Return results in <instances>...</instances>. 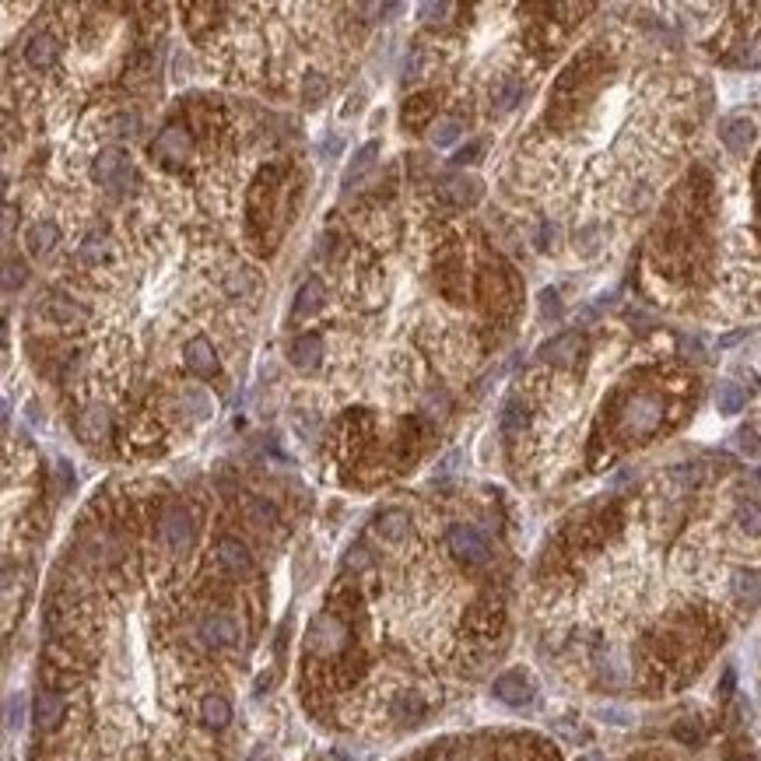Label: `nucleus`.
I'll return each mask as SVG.
<instances>
[{"label":"nucleus","instance_id":"obj_16","mask_svg":"<svg viewBox=\"0 0 761 761\" xmlns=\"http://www.w3.org/2000/svg\"><path fill=\"white\" fill-rule=\"evenodd\" d=\"M291 366L295 368H316L323 358V337L319 334H302L291 341Z\"/></svg>","mask_w":761,"mask_h":761},{"label":"nucleus","instance_id":"obj_28","mask_svg":"<svg viewBox=\"0 0 761 761\" xmlns=\"http://www.w3.org/2000/svg\"><path fill=\"white\" fill-rule=\"evenodd\" d=\"M523 424H526L523 407H520V400L512 396V400L505 404V411H502V432H505V435H520V432H523Z\"/></svg>","mask_w":761,"mask_h":761},{"label":"nucleus","instance_id":"obj_21","mask_svg":"<svg viewBox=\"0 0 761 761\" xmlns=\"http://www.w3.org/2000/svg\"><path fill=\"white\" fill-rule=\"evenodd\" d=\"M200 719H204V727H210V730H225V727L232 723V706H229V698H225V695H208V698L200 702Z\"/></svg>","mask_w":761,"mask_h":761},{"label":"nucleus","instance_id":"obj_22","mask_svg":"<svg viewBox=\"0 0 761 761\" xmlns=\"http://www.w3.org/2000/svg\"><path fill=\"white\" fill-rule=\"evenodd\" d=\"M446 197L453 204H460V208L477 204V197H481V180H473V176H453V180H446Z\"/></svg>","mask_w":761,"mask_h":761},{"label":"nucleus","instance_id":"obj_27","mask_svg":"<svg viewBox=\"0 0 761 761\" xmlns=\"http://www.w3.org/2000/svg\"><path fill=\"white\" fill-rule=\"evenodd\" d=\"M330 95V81L323 78V74H316V71H309L306 78H302V99L309 105H316V102H323Z\"/></svg>","mask_w":761,"mask_h":761},{"label":"nucleus","instance_id":"obj_25","mask_svg":"<svg viewBox=\"0 0 761 761\" xmlns=\"http://www.w3.org/2000/svg\"><path fill=\"white\" fill-rule=\"evenodd\" d=\"M394 719H400V723H421L424 719V698L415 695V691H404L394 702Z\"/></svg>","mask_w":761,"mask_h":761},{"label":"nucleus","instance_id":"obj_24","mask_svg":"<svg viewBox=\"0 0 761 761\" xmlns=\"http://www.w3.org/2000/svg\"><path fill=\"white\" fill-rule=\"evenodd\" d=\"M327 306V291H323V285L319 281H306L302 285V291H298V302H295V313L298 316H316L319 309Z\"/></svg>","mask_w":761,"mask_h":761},{"label":"nucleus","instance_id":"obj_8","mask_svg":"<svg viewBox=\"0 0 761 761\" xmlns=\"http://www.w3.org/2000/svg\"><path fill=\"white\" fill-rule=\"evenodd\" d=\"M492 691H495V698H499V702L512 706V709H520V706H526V702L533 698V681L526 678L523 670H505L502 678H495Z\"/></svg>","mask_w":761,"mask_h":761},{"label":"nucleus","instance_id":"obj_6","mask_svg":"<svg viewBox=\"0 0 761 761\" xmlns=\"http://www.w3.org/2000/svg\"><path fill=\"white\" fill-rule=\"evenodd\" d=\"M39 313L46 316V323H53V327H74V323H81V319L88 316V309H84L81 302H74L71 295L50 291V295H43Z\"/></svg>","mask_w":761,"mask_h":761},{"label":"nucleus","instance_id":"obj_15","mask_svg":"<svg viewBox=\"0 0 761 761\" xmlns=\"http://www.w3.org/2000/svg\"><path fill=\"white\" fill-rule=\"evenodd\" d=\"M372 530L383 537V541H404L407 533H411V516L404 512V509H383L379 516H376V523H372Z\"/></svg>","mask_w":761,"mask_h":761},{"label":"nucleus","instance_id":"obj_36","mask_svg":"<svg viewBox=\"0 0 761 761\" xmlns=\"http://www.w3.org/2000/svg\"><path fill=\"white\" fill-rule=\"evenodd\" d=\"M541 298H544V313H558V295L554 291H544Z\"/></svg>","mask_w":761,"mask_h":761},{"label":"nucleus","instance_id":"obj_12","mask_svg":"<svg viewBox=\"0 0 761 761\" xmlns=\"http://www.w3.org/2000/svg\"><path fill=\"white\" fill-rule=\"evenodd\" d=\"M63 716H67V702H63V695H56V691H39V695H35L32 719H35V727H39V730H56Z\"/></svg>","mask_w":761,"mask_h":761},{"label":"nucleus","instance_id":"obj_7","mask_svg":"<svg viewBox=\"0 0 761 761\" xmlns=\"http://www.w3.org/2000/svg\"><path fill=\"white\" fill-rule=\"evenodd\" d=\"M344 642H347V629L334 614H319L309 629V649L313 653H337Z\"/></svg>","mask_w":761,"mask_h":761},{"label":"nucleus","instance_id":"obj_31","mask_svg":"<svg viewBox=\"0 0 761 761\" xmlns=\"http://www.w3.org/2000/svg\"><path fill=\"white\" fill-rule=\"evenodd\" d=\"M25 716V698L22 695H7V730H18Z\"/></svg>","mask_w":761,"mask_h":761},{"label":"nucleus","instance_id":"obj_2","mask_svg":"<svg viewBox=\"0 0 761 761\" xmlns=\"http://www.w3.org/2000/svg\"><path fill=\"white\" fill-rule=\"evenodd\" d=\"M446 544L456 561L463 565H488L492 561V544L488 537L471 523H453L446 533Z\"/></svg>","mask_w":761,"mask_h":761},{"label":"nucleus","instance_id":"obj_5","mask_svg":"<svg viewBox=\"0 0 761 761\" xmlns=\"http://www.w3.org/2000/svg\"><path fill=\"white\" fill-rule=\"evenodd\" d=\"M197 635L214 649H225V646H236L239 642V621L232 614H225V610H208L197 621Z\"/></svg>","mask_w":761,"mask_h":761},{"label":"nucleus","instance_id":"obj_13","mask_svg":"<svg viewBox=\"0 0 761 761\" xmlns=\"http://www.w3.org/2000/svg\"><path fill=\"white\" fill-rule=\"evenodd\" d=\"M78 435L84 439V443H102L105 435H109V411H105L102 404H92V407H84L78 415Z\"/></svg>","mask_w":761,"mask_h":761},{"label":"nucleus","instance_id":"obj_18","mask_svg":"<svg viewBox=\"0 0 761 761\" xmlns=\"http://www.w3.org/2000/svg\"><path fill=\"white\" fill-rule=\"evenodd\" d=\"M579 351H582V337L579 334H561V337H554L551 344L541 347V355L548 362H554V366H572L579 358Z\"/></svg>","mask_w":761,"mask_h":761},{"label":"nucleus","instance_id":"obj_4","mask_svg":"<svg viewBox=\"0 0 761 761\" xmlns=\"http://www.w3.org/2000/svg\"><path fill=\"white\" fill-rule=\"evenodd\" d=\"M131 155L123 148H102L95 161H92V180L99 186H109V190H120L131 180Z\"/></svg>","mask_w":761,"mask_h":761},{"label":"nucleus","instance_id":"obj_19","mask_svg":"<svg viewBox=\"0 0 761 761\" xmlns=\"http://www.w3.org/2000/svg\"><path fill=\"white\" fill-rule=\"evenodd\" d=\"M56 242H60V229H56L53 221H35V225L25 232V246L32 257H46V253H53Z\"/></svg>","mask_w":761,"mask_h":761},{"label":"nucleus","instance_id":"obj_32","mask_svg":"<svg viewBox=\"0 0 761 761\" xmlns=\"http://www.w3.org/2000/svg\"><path fill=\"white\" fill-rule=\"evenodd\" d=\"M18 285H25V267L15 260H7V274H4V288L15 291Z\"/></svg>","mask_w":761,"mask_h":761},{"label":"nucleus","instance_id":"obj_14","mask_svg":"<svg viewBox=\"0 0 761 761\" xmlns=\"http://www.w3.org/2000/svg\"><path fill=\"white\" fill-rule=\"evenodd\" d=\"M56 56H60V46H56V39L46 35V32L32 35L25 43V60L28 67H35V71H50L53 63H56Z\"/></svg>","mask_w":761,"mask_h":761},{"label":"nucleus","instance_id":"obj_3","mask_svg":"<svg viewBox=\"0 0 761 761\" xmlns=\"http://www.w3.org/2000/svg\"><path fill=\"white\" fill-rule=\"evenodd\" d=\"M158 541L169 548V551H186L193 544V516L183 505H169L158 520Z\"/></svg>","mask_w":761,"mask_h":761},{"label":"nucleus","instance_id":"obj_20","mask_svg":"<svg viewBox=\"0 0 761 761\" xmlns=\"http://www.w3.org/2000/svg\"><path fill=\"white\" fill-rule=\"evenodd\" d=\"M155 155L169 158V161H183L190 155V133L180 131V127L161 131V137L155 141Z\"/></svg>","mask_w":761,"mask_h":761},{"label":"nucleus","instance_id":"obj_9","mask_svg":"<svg viewBox=\"0 0 761 761\" xmlns=\"http://www.w3.org/2000/svg\"><path fill=\"white\" fill-rule=\"evenodd\" d=\"M719 141L730 155H747L755 144V120L751 116H727L719 127Z\"/></svg>","mask_w":761,"mask_h":761},{"label":"nucleus","instance_id":"obj_11","mask_svg":"<svg viewBox=\"0 0 761 761\" xmlns=\"http://www.w3.org/2000/svg\"><path fill=\"white\" fill-rule=\"evenodd\" d=\"M214 558H218V565H221L229 576H242V572H249V565H253L249 548H246L242 541H236V537H221V541L214 544Z\"/></svg>","mask_w":761,"mask_h":761},{"label":"nucleus","instance_id":"obj_17","mask_svg":"<svg viewBox=\"0 0 761 761\" xmlns=\"http://www.w3.org/2000/svg\"><path fill=\"white\" fill-rule=\"evenodd\" d=\"M239 505H242V516H246V523L253 530H270L278 523V509L267 499H260V495H242Z\"/></svg>","mask_w":761,"mask_h":761},{"label":"nucleus","instance_id":"obj_1","mask_svg":"<svg viewBox=\"0 0 761 761\" xmlns=\"http://www.w3.org/2000/svg\"><path fill=\"white\" fill-rule=\"evenodd\" d=\"M663 415H667L663 396L635 394L625 400L621 418H618V428H621L625 439H646V435H653L659 424H663Z\"/></svg>","mask_w":761,"mask_h":761},{"label":"nucleus","instance_id":"obj_33","mask_svg":"<svg viewBox=\"0 0 761 761\" xmlns=\"http://www.w3.org/2000/svg\"><path fill=\"white\" fill-rule=\"evenodd\" d=\"M415 109H411V105H407V109H404V120H407V123H421V120H424V116H428V109H432V95H421V99H415Z\"/></svg>","mask_w":761,"mask_h":761},{"label":"nucleus","instance_id":"obj_26","mask_svg":"<svg viewBox=\"0 0 761 761\" xmlns=\"http://www.w3.org/2000/svg\"><path fill=\"white\" fill-rule=\"evenodd\" d=\"M376 158H379V144H376V141L362 144V151H358V155H355V161L347 165V176H344V183H355V180H362L368 169L376 165Z\"/></svg>","mask_w":761,"mask_h":761},{"label":"nucleus","instance_id":"obj_35","mask_svg":"<svg viewBox=\"0 0 761 761\" xmlns=\"http://www.w3.org/2000/svg\"><path fill=\"white\" fill-rule=\"evenodd\" d=\"M319 148H323V155H341V137H323V144H319Z\"/></svg>","mask_w":761,"mask_h":761},{"label":"nucleus","instance_id":"obj_34","mask_svg":"<svg viewBox=\"0 0 761 761\" xmlns=\"http://www.w3.org/2000/svg\"><path fill=\"white\" fill-rule=\"evenodd\" d=\"M477 155H481V144L473 141L471 148H463V151L456 155V165H467V161H477Z\"/></svg>","mask_w":761,"mask_h":761},{"label":"nucleus","instance_id":"obj_30","mask_svg":"<svg viewBox=\"0 0 761 761\" xmlns=\"http://www.w3.org/2000/svg\"><path fill=\"white\" fill-rule=\"evenodd\" d=\"M456 137H460V123H456V120H449L446 116V120L432 123V144H435V148H449Z\"/></svg>","mask_w":761,"mask_h":761},{"label":"nucleus","instance_id":"obj_10","mask_svg":"<svg viewBox=\"0 0 761 761\" xmlns=\"http://www.w3.org/2000/svg\"><path fill=\"white\" fill-rule=\"evenodd\" d=\"M183 362H186V368H190L193 376H200V379L218 376V368H221L218 355H214V344H210L208 337H193V341H186Z\"/></svg>","mask_w":761,"mask_h":761},{"label":"nucleus","instance_id":"obj_23","mask_svg":"<svg viewBox=\"0 0 761 761\" xmlns=\"http://www.w3.org/2000/svg\"><path fill=\"white\" fill-rule=\"evenodd\" d=\"M744 404H747V390H744L740 383H734V379L719 383V390H716V407H719V415H737V411H744Z\"/></svg>","mask_w":761,"mask_h":761},{"label":"nucleus","instance_id":"obj_29","mask_svg":"<svg viewBox=\"0 0 761 761\" xmlns=\"http://www.w3.org/2000/svg\"><path fill=\"white\" fill-rule=\"evenodd\" d=\"M520 95H523V84H520V81L516 78L502 81L499 88H495V109H502V112H505V109H512Z\"/></svg>","mask_w":761,"mask_h":761},{"label":"nucleus","instance_id":"obj_37","mask_svg":"<svg viewBox=\"0 0 761 761\" xmlns=\"http://www.w3.org/2000/svg\"><path fill=\"white\" fill-rule=\"evenodd\" d=\"M579 761H607V758H600V755H582Z\"/></svg>","mask_w":761,"mask_h":761}]
</instances>
